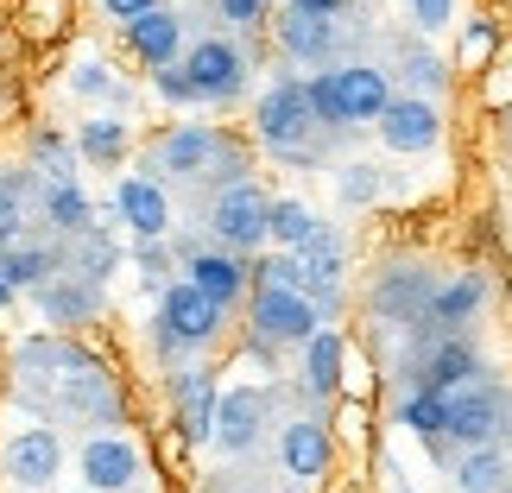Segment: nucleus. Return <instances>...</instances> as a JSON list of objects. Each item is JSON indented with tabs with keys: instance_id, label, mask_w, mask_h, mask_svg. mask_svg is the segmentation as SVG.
Wrapping results in <instances>:
<instances>
[{
	"instance_id": "nucleus-1",
	"label": "nucleus",
	"mask_w": 512,
	"mask_h": 493,
	"mask_svg": "<svg viewBox=\"0 0 512 493\" xmlns=\"http://www.w3.org/2000/svg\"><path fill=\"white\" fill-rule=\"evenodd\" d=\"M159 335L171 348H209L215 335H222V304H215L209 291H196L190 279L171 285L159 298Z\"/></svg>"
},
{
	"instance_id": "nucleus-2",
	"label": "nucleus",
	"mask_w": 512,
	"mask_h": 493,
	"mask_svg": "<svg viewBox=\"0 0 512 493\" xmlns=\"http://www.w3.org/2000/svg\"><path fill=\"white\" fill-rule=\"evenodd\" d=\"M310 127H317V114H310V95L304 83H272L260 95V140L272 152H304Z\"/></svg>"
},
{
	"instance_id": "nucleus-3",
	"label": "nucleus",
	"mask_w": 512,
	"mask_h": 493,
	"mask_svg": "<svg viewBox=\"0 0 512 493\" xmlns=\"http://www.w3.org/2000/svg\"><path fill=\"white\" fill-rule=\"evenodd\" d=\"M266 209H272V203H266V196L253 190V184H247V177H241V184H228L222 196H215V209H209L215 241L234 247V253L260 247V241H266Z\"/></svg>"
},
{
	"instance_id": "nucleus-4",
	"label": "nucleus",
	"mask_w": 512,
	"mask_h": 493,
	"mask_svg": "<svg viewBox=\"0 0 512 493\" xmlns=\"http://www.w3.org/2000/svg\"><path fill=\"white\" fill-rule=\"evenodd\" d=\"M184 76L196 83V95L203 102H234L247 83V57L228 45V38H203V45H190L184 57Z\"/></svg>"
},
{
	"instance_id": "nucleus-5",
	"label": "nucleus",
	"mask_w": 512,
	"mask_h": 493,
	"mask_svg": "<svg viewBox=\"0 0 512 493\" xmlns=\"http://www.w3.org/2000/svg\"><path fill=\"white\" fill-rule=\"evenodd\" d=\"M253 329H260L266 342H310V335H317V304H310L304 291L260 285V298H253Z\"/></svg>"
},
{
	"instance_id": "nucleus-6",
	"label": "nucleus",
	"mask_w": 512,
	"mask_h": 493,
	"mask_svg": "<svg viewBox=\"0 0 512 493\" xmlns=\"http://www.w3.org/2000/svg\"><path fill=\"white\" fill-rule=\"evenodd\" d=\"M260 424H266V392H253V386H234L215 399V430L209 437L228 449V456H247L253 443H260Z\"/></svg>"
},
{
	"instance_id": "nucleus-7",
	"label": "nucleus",
	"mask_w": 512,
	"mask_h": 493,
	"mask_svg": "<svg viewBox=\"0 0 512 493\" xmlns=\"http://www.w3.org/2000/svg\"><path fill=\"white\" fill-rule=\"evenodd\" d=\"M57 468H64V443H57L51 430H19V437L7 443V481L13 487L38 493V487L57 481Z\"/></svg>"
},
{
	"instance_id": "nucleus-8",
	"label": "nucleus",
	"mask_w": 512,
	"mask_h": 493,
	"mask_svg": "<svg viewBox=\"0 0 512 493\" xmlns=\"http://www.w3.org/2000/svg\"><path fill=\"white\" fill-rule=\"evenodd\" d=\"M373 121H380V140L392 152H430V146H437V133H443L437 108H430V102H399V95H392Z\"/></svg>"
},
{
	"instance_id": "nucleus-9",
	"label": "nucleus",
	"mask_w": 512,
	"mask_h": 493,
	"mask_svg": "<svg viewBox=\"0 0 512 493\" xmlns=\"http://www.w3.org/2000/svg\"><path fill=\"white\" fill-rule=\"evenodd\" d=\"M83 481L95 493H121L140 481V449H133L127 437H89L83 443Z\"/></svg>"
},
{
	"instance_id": "nucleus-10",
	"label": "nucleus",
	"mask_w": 512,
	"mask_h": 493,
	"mask_svg": "<svg viewBox=\"0 0 512 493\" xmlns=\"http://www.w3.org/2000/svg\"><path fill=\"white\" fill-rule=\"evenodd\" d=\"M114 209H121V222L140 234V241H159L171 228V203L159 190V177H121V190H114Z\"/></svg>"
},
{
	"instance_id": "nucleus-11",
	"label": "nucleus",
	"mask_w": 512,
	"mask_h": 493,
	"mask_svg": "<svg viewBox=\"0 0 512 493\" xmlns=\"http://www.w3.org/2000/svg\"><path fill=\"white\" fill-rule=\"evenodd\" d=\"M127 45H133V57L140 64H171L177 57V45H184V19H177L171 7H146L140 19H127Z\"/></svg>"
},
{
	"instance_id": "nucleus-12",
	"label": "nucleus",
	"mask_w": 512,
	"mask_h": 493,
	"mask_svg": "<svg viewBox=\"0 0 512 493\" xmlns=\"http://www.w3.org/2000/svg\"><path fill=\"white\" fill-rule=\"evenodd\" d=\"M247 279H253V272L241 266V253H234V247H222V253H190V285L209 291L222 310L247 291Z\"/></svg>"
},
{
	"instance_id": "nucleus-13",
	"label": "nucleus",
	"mask_w": 512,
	"mask_h": 493,
	"mask_svg": "<svg viewBox=\"0 0 512 493\" xmlns=\"http://www.w3.org/2000/svg\"><path fill=\"white\" fill-rule=\"evenodd\" d=\"M279 456H285V475H298V481H317L323 468H329V430L317 418H291L285 424V443H279Z\"/></svg>"
},
{
	"instance_id": "nucleus-14",
	"label": "nucleus",
	"mask_w": 512,
	"mask_h": 493,
	"mask_svg": "<svg viewBox=\"0 0 512 493\" xmlns=\"http://www.w3.org/2000/svg\"><path fill=\"white\" fill-rule=\"evenodd\" d=\"M329 76H336V95H342V121H373L392 102L386 76L373 64H348V70H329Z\"/></svg>"
},
{
	"instance_id": "nucleus-15",
	"label": "nucleus",
	"mask_w": 512,
	"mask_h": 493,
	"mask_svg": "<svg viewBox=\"0 0 512 493\" xmlns=\"http://www.w3.org/2000/svg\"><path fill=\"white\" fill-rule=\"evenodd\" d=\"M215 152H222V140H215L209 127H177L171 140H159L152 165H159V171H177V177H196V171H209Z\"/></svg>"
},
{
	"instance_id": "nucleus-16",
	"label": "nucleus",
	"mask_w": 512,
	"mask_h": 493,
	"mask_svg": "<svg viewBox=\"0 0 512 493\" xmlns=\"http://www.w3.org/2000/svg\"><path fill=\"white\" fill-rule=\"evenodd\" d=\"M279 38H285L291 57H304V64H323V57L336 51V19H317V13H298V7H291L285 26H279Z\"/></svg>"
},
{
	"instance_id": "nucleus-17",
	"label": "nucleus",
	"mask_w": 512,
	"mask_h": 493,
	"mask_svg": "<svg viewBox=\"0 0 512 493\" xmlns=\"http://www.w3.org/2000/svg\"><path fill=\"white\" fill-rule=\"evenodd\" d=\"M494 424H500L494 392H456V399H449V437L487 443V437H494Z\"/></svg>"
},
{
	"instance_id": "nucleus-18",
	"label": "nucleus",
	"mask_w": 512,
	"mask_h": 493,
	"mask_svg": "<svg viewBox=\"0 0 512 493\" xmlns=\"http://www.w3.org/2000/svg\"><path fill=\"white\" fill-rule=\"evenodd\" d=\"M177 405H184V437L203 443L209 430H215V380H209L203 367H190L184 380H177Z\"/></svg>"
},
{
	"instance_id": "nucleus-19",
	"label": "nucleus",
	"mask_w": 512,
	"mask_h": 493,
	"mask_svg": "<svg viewBox=\"0 0 512 493\" xmlns=\"http://www.w3.org/2000/svg\"><path fill=\"white\" fill-rule=\"evenodd\" d=\"M298 260H304V291H336V279H342V234L317 228L298 247Z\"/></svg>"
},
{
	"instance_id": "nucleus-20",
	"label": "nucleus",
	"mask_w": 512,
	"mask_h": 493,
	"mask_svg": "<svg viewBox=\"0 0 512 493\" xmlns=\"http://www.w3.org/2000/svg\"><path fill=\"white\" fill-rule=\"evenodd\" d=\"M304 373H310V392H336V380H342V335L336 329H317L304 342Z\"/></svg>"
},
{
	"instance_id": "nucleus-21",
	"label": "nucleus",
	"mask_w": 512,
	"mask_h": 493,
	"mask_svg": "<svg viewBox=\"0 0 512 493\" xmlns=\"http://www.w3.org/2000/svg\"><path fill=\"white\" fill-rule=\"evenodd\" d=\"M317 228H323V222L310 215V203H298V196H279V203L266 209V234H272L279 247H291V253H298V247H304Z\"/></svg>"
},
{
	"instance_id": "nucleus-22",
	"label": "nucleus",
	"mask_w": 512,
	"mask_h": 493,
	"mask_svg": "<svg viewBox=\"0 0 512 493\" xmlns=\"http://www.w3.org/2000/svg\"><path fill=\"white\" fill-rule=\"evenodd\" d=\"M45 209H51V222L64 228V234H89L95 228V209H89V196L70 184V177H57L51 196H45Z\"/></svg>"
},
{
	"instance_id": "nucleus-23",
	"label": "nucleus",
	"mask_w": 512,
	"mask_h": 493,
	"mask_svg": "<svg viewBox=\"0 0 512 493\" xmlns=\"http://www.w3.org/2000/svg\"><path fill=\"white\" fill-rule=\"evenodd\" d=\"M468 373H475V348H468V342H443L437 354H430V367H424V386L449 392V386H462Z\"/></svg>"
},
{
	"instance_id": "nucleus-24",
	"label": "nucleus",
	"mask_w": 512,
	"mask_h": 493,
	"mask_svg": "<svg viewBox=\"0 0 512 493\" xmlns=\"http://www.w3.org/2000/svg\"><path fill=\"white\" fill-rule=\"evenodd\" d=\"M405 424L418 430V437H449V392H411L405 399Z\"/></svg>"
},
{
	"instance_id": "nucleus-25",
	"label": "nucleus",
	"mask_w": 512,
	"mask_h": 493,
	"mask_svg": "<svg viewBox=\"0 0 512 493\" xmlns=\"http://www.w3.org/2000/svg\"><path fill=\"white\" fill-rule=\"evenodd\" d=\"M83 159H95V165H114L127 152V121H83Z\"/></svg>"
},
{
	"instance_id": "nucleus-26",
	"label": "nucleus",
	"mask_w": 512,
	"mask_h": 493,
	"mask_svg": "<svg viewBox=\"0 0 512 493\" xmlns=\"http://www.w3.org/2000/svg\"><path fill=\"white\" fill-rule=\"evenodd\" d=\"M51 272V253L45 247H0V279H7L13 291L19 285H38Z\"/></svg>"
},
{
	"instance_id": "nucleus-27",
	"label": "nucleus",
	"mask_w": 512,
	"mask_h": 493,
	"mask_svg": "<svg viewBox=\"0 0 512 493\" xmlns=\"http://www.w3.org/2000/svg\"><path fill=\"white\" fill-rule=\"evenodd\" d=\"M304 95H310V114H317V127H348L342 121V95H336V76H317V83H304Z\"/></svg>"
},
{
	"instance_id": "nucleus-28",
	"label": "nucleus",
	"mask_w": 512,
	"mask_h": 493,
	"mask_svg": "<svg viewBox=\"0 0 512 493\" xmlns=\"http://www.w3.org/2000/svg\"><path fill=\"white\" fill-rule=\"evenodd\" d=\"M475 304H481V285H475V279L449 285L443 298H437V323H462V317H475Z\"/></svg>"
},
{
	"instance_id": "nucleus-29",
	"label": "nucleus",
	"mask_w": 512,
	"mask_h": 493,
	"mask_svg": "<svg viewBox=\"0 0 512 493\" xmlns=\"http://www.w3.org/2000/svg\"><path fill=\"white\" fill-rule=\"evenodd\" d=\"M260 285H285V291H304V260H298V253H272V260L260 266Z\"/></svg>"
},
{
	"instance_id": "nucleus-30",
	"label": "nucleus",
	"mask_w": 512,
	"mask_h": 493,
	"mask_svg": "<svg viewBox=\"0 0 512 493\" xmlns=\"http://www.w3.org/2000/svg\"><path fill=\"white\" fill-rule=\"evenodd\" d=\"M152 89H159L165 102H177V108H184V102H203V95H196V83H190L177 64H159V70H152Z\"/></svg>"
},
{
	"instance_id": "nucleus-31",
	"label": "nucleus",
	"mask_w": 512,
	"mask_h": 493,
	"mask_svg": "<svg viewBox=\"0 0 512 493\" xmlns=\"http://www.w3.org/2000/svg\"><path fill=\"white\" fill-rule=\"evenodd\" d=\"M494 481H500V456H494V449H475V456H468V468H462V487L481 493V487H494Z\"/></svg>"
},
{
	"instance_id": "nucleus-32",
	"label": "nucleus",
	"mask_w": 512,
	"mask_h": 493,
	"mask_svg": "<svg viewBox=\"0 0 512 493\" xmlns=\"http://www.w3.org/2000/svg\"><path fill=\"white\" fill-rule=\"evenodd\" d=\"M411 13H418V26H424V32H443V26H449V13H456V0H411Z\"/></svg>"
},
{
	"instance_id": "nucleus-33",
	"label": "nucleus",
	"mask_w": 512,
	"mask_h": 493,
	"mask_svg": "<svg viewBox=\"0 0 512 493\" xmlns=\"http://www.w3.org/2000/svg\"><path fill=\"white\" fill-rule=\"evenodd\" d=\"M19 241V190L0 184V247H13Z\"/></svg>"
},
{
	"instance_id": "nucleus-34",
	"label": "nucleus",
	"mask_w": 512,
	"mask_h": 493,
	"mask_svg": "<svg viewBox=\"0 0 512 493\" xmlns=\"http://www.w3.org/2000/svg\"><path fill=\"white\" fill-rule=\"evenodd\" d=\"M215 13H222V19H234V26H260L266 0H215Z\"/></svg>"
},
{
	"instance_id": "nucleus-35",
	"label": "nucleus",
	"mask_w": 512,
	"mask_h": 493,
	"mask_svg": "<svg viewBox=\"0 0 512 493\" xmlns=\"http://www.w3.org/2000/svg\"><path fill=\"white\" fill-rule=\"evenodd\" d=\"M146 7H159V0H102V13H108V19H121V26H127V19H140Z\"/></svg>"
},
{
	"instance_id": "nucleus-36",
	"label": "nucleus",
	"mask_w": 512,
	"mask_h": 493,
	"mask_svg": "<svg viewBox=\"0 0 512 493\" xmlns=\"http://www.w3.org/2000/svg\"><path fill=\"white\" fill-rule=\"evenodd\" d=\"M481 51H494V26H468V45H462V57L475 64Z\"/></svg>"
},
{
	"instance_id": "nucleus-37",
	"label": "nucleus",
	"mask_w": 512,
	"mask_h": 493,
	"mask_svg": "<svg viewBox=\"0 0 512 493\" xmlns=\"http://www.w3.org/2000/svg\"><path fill=\"white\" fill-rule=\"evenodd\" d=\"M76 89H83V95H102V89H108L102 64H83V70H76Z\"/></svg>"
},
{
	"instance_id": "nucleus-38",
	"label": "nucleus",
	"mask_w": 512,
	"mask_h": 493,
	"mask_svg": "<svg viewBox=\"0 0 512 493\" xmlns=\"http://www.w3.org/2000/svg\"><path fill=\"white\" fill-rule=\"evenodd\" d=\"M291 7H298V13H317V19H336L348 0H291Z\"/></svg>"
},
{
	"instance_id": "nucleus-39",
	"label": "nucleus",
	"mask_w": 512,
	"mask_h": 493,
	"mask_svg": "<svg viewBox=\"0 0 512 493\" xmlns=\"http://www.w3.org/2000/svg\"><path fill=\"white\" fill-rule=\"evenodd\" d=\"M348 196H354V203H367V196H373V177H367V165H354V171H348Z\"/></svg>"
},
{
	"instance_id": "nucleus-40",
	"label": "nucleus",
	"mask_w": 512,
	"mask_h": 493,
	"mask_svg": "<svg viewBox=\"0 0 512 493\" xmlns=\"http://www.w3.org/2000/svg\"><path fill=\"white\" fill-rule=\"evenodd\" d=\"M411 76H418V83H443V70L430 64V57H411Z\"/></svg>"
},
{
	"instance_id": "nucleus-41",
	"label": "nucleus",
	"mask_w": 512,
	"mask_h": 493,
	"mask_svg": "<svg viewBox=\"0 0 512 493\" xmlns=\"http://www.w3.org/2000/svg\"><path fill=\"white\" fill-rule=\"evenodd\" d=\"M89 493H95V487H89Z\"/></svg>"
}]
</instances>
